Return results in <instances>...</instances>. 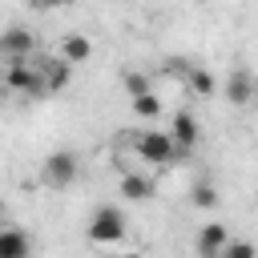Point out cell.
Returning <instances> with one entry per match:
<instances>
[{
    "mask_svg": "<svg viewBox=\"0 0 258 258\" xmlns=\"http://www.w3.org/2000/svg\"><path fill=\"white\" fill-rule=\"evenodd\" d=\"M0 258H32V238L16 226H0Z\"/></svg>",
    "mask_w": 258,
    "mask_h": 258,
    "instance_id": "9c48e42d",
    "label": "cell"
},
{
    "mask_svg": "<svg viewBox=\"0 0 258 258\" xmlns=\"http://www.w3.org/2000/svg\"><path fill=\"white\" fill-rule=\"evenodd\" d=\"M36 4H40V8H64L69 0H36Z\"/></svg>",
    "mask_w": 258,
    "mask_h": 258,
    "instance_id": "ac0fdd59",
    "label": "cell"
},
{
    "mask_svg": "<svg viewBox=\"0 0 258 258\" xmlns=\"http://www.w3.org/2000/svg\"><path fill=\"white\" fill-rule=\"evenodd\" d=\"M133 101V113L141 117V121H153V117H161V97L149 89V93H141V97H129Z\"/></svg>",
    "mask_w": 258,
    "mask_h": 258,
    "instance_id": "4fadbf2b",
    "label": "cell"
},
{
    "mask_svg": "<svg viewBox=\"0 0 258 258\" xmlns=\"http://www.w3.org/2000/svg\"><path fill=\"white\" fill-rule=\"evenodd\" d=\"M189 89L198 93V97H214V89H218V81L206 73V69H189Z\"/></svg>",
    "mask_w": 258,
    "mask_h": 258,
    "instance_id": "9a60e30c",
    "label": "cell"
},
{
    "mask_svg": "<svg viewBox=\"0 0 258 258\" xmlns=\"http://www.w3.org/2000/svg\"><path fill=\"white\" fill-rule=\"evenodd\" d=\"M0 222H4V210H0Z\"/></svg>",
    "mask_w": 258,
    "mask_h": 258,
    "instance_id": "d6986e66",
    "label": "cell"
},
{
    "mask_svg": "<svg viewBox=\"0 0 258 258\" xmlns=\"http://www.w3.org/2000/svg\"><path fill=\"white\" fill-rule=\"evenodd\" d=\"M121 85H125V93H129V97L149 93V77H145L141 69H125V73H121Z\"/></svg>",
    "mask_w": 258,
    "mask_h": 258,
    "instance_id": "5bb4252c",
    "label": "cell"
},
{
    "mask_svg": "<svg viewBox=\"0 0 258 258\" xmlns=\"http://www.w3.org/2000/svg\"><path fill=\"white\" fill-rule=\"evenodd\" d=\"M226 101L230 105H250L254 101V77H250V69H234L226 77Z\"/></svg>",
    "mask_w": 258,
    "mask_h": 258,
    "instance_id": "8fae6325",
    "label": "cell"
},
{
    "mask_svg": "<svg viewBox=\"0 0 258 258\" xmlns=\"http://www.w3.org/2000/svg\"><path fill=\"white\" fill-rule=\"evenodd\" d=\"M121 198L145 202V198H153V181H149L145 173H121Z\"/></svg>",
    "mask_w": 258,
    "mask_h": 258,
    "instance_id": "7c38bea8",
    "label": "cell"
},
{
    "mask_svg": "<svg viewBox=\"0 0 258 258\" xmlns=\"http://www.w3.org/2000/svg\"><path fill=\"white\" fill-rule=\"evenodd\" d=\"M77 173H81V161H77L73 149H56L40 161V177H44L48 189H69L77 181Z\"/></svg>",
    "mask_w": 258,
    "mask_h": 258,
    "instance_id": "6da1fadb",
    "label": "cell"
},
{
    "mask_svg": "<svg viewBox=\"0 0 258 258\" xmlns=\"http://www.w3.org/2000/svg\"><path fill=\"white\" fill-rule=\"evenodd\" d=\"M133 149H137V157L149 161V165H173V161H177V149H173V141H169L165 129H145V133H137V137H133Z\"/></svg>",
    "mask_w": 258,
    "mask_h": 258,
    "instance_id": "7a4b0ae2",
    "label": "cell"
},
{
    "mask_svg": "<svg viewBox=\"0 0 258 258\" xmlns=\"http://www.w3.org/2000/svg\"><path fill=\"white\" fill-rule=\"evenodd\" d=\"M121 238H125V214L117 206H97L93 218H89V242L109 246V242H121Z\"/></svg>",
    "mask_w": 258,
    "mask_h": 258,
    "instance_id": "3957f363",
    "label": "cell"
},
{
    "mask_svg": "<svg viewBox=\"0 0 258 258\" xmlns=\"http://www.w3.org/2000/svg\"><path fill=\"white\" fill-rule=\"evenodd\" d=\"M4 85L12 93H24V97H44V81H40V73H36L32 60H8Z\"/></svg>",
    "mask_w": 258,
    "mask_h": 258,
    "instance_id": "277c9868",
    "label": "cell"
},
{
    "mask_svg": "<svg viewBox=\"0 0 258 258\" xmlns=\"http://www.w3.org/2000/svg\"><path fill=\"white\" fill-rule=\"evenodd\" d=\"M222 258H254V242H246V238H230V242L222 246Z\"/></svg>",
    "mask_w": 258,
    "mask_h": 258,
    "instance_id": "e0dca14e",
    "label": "cell"
},
{
    "mask_svg": "<svg viewBox=\"0 0 258 258\" xmlns=\"http://www.w3.org/2000/svg\"><path fill=\"white\" fill-rule=\"evenodd\" d=\"M189 202H194L198 210H210V206H218V189H214L210 181H198V185L189 189Z\"/></svg>",
    "mask_w": 258,
    "mask_h": 258,
    "instance_id": "2e32d148",
    "label": "cell"
},
{
    "mask_svg": "<svg viewBox=\"0 0 258 258\" xmlns=\"http://www.w3.org/2000/svg\"><path fill=\"white\" fill-rule=\"evenodd\" d=\"M32 52H36V36L24 24H12L0 32V56L4 60H32Z\"/></svg>",
    "mask_w": 258,
    "mask_h": 258,
    "instance_id": "5b68a950",
    "label": "cell"
},
{
    "mask_svg": "<svg viewBox=\"0 0 258 258\" xmlns=\"http://www.w3.org/2000/svg\"><path fill=\"white\" fill-rule=\"evenodd\" d=\"M165 133H169V141H173V149H177V161H181V157H189V153H194V145H198V133H202V129H198V117L181 109V113H173V125H169Z\"/></svg>",
    "mask_w": 258,
    "mask_h": 258,
    "instance_id": "8992f818",
    "label": "cell"
},
{
    "mask_svg": "<svg viewBox=\"0 0 258 258\" xmlns=\"http://www.w3.org/2000/svg\"><path fill=\"white\" fill-rule=\"evenodd\" d=\"M93 56V40L85 32H64L60 36V60L64 64H85Z\"/></svg>",
    "mask_w": 258,
    "mask_h": 258,
    "instance_id": "30bf717a",
    "label": "cell"
},
{
    "mask_svg": "<svg viewBox=\"0 0 258 258\" xmlns=\"http://www.w3.org/2000/svg\"><path fill=\"white\" fill-rule=\"evenodd\" d=\"M230 242V230H226V222H206L202 230H198V254L202 258H218L222 254V246Z\"/></svg>",
    "mask_w": 258,
    "mask_h": 258,
    "instance_id": "ba28073f",
    "label": "cell"
},
{
    "mask_svg": "<svg viewBox=\"0 0 258 258\" xmlns=\"http://www.w3.org/2000/svg\"><path fill=\"white\" fill-rule=\"evenodd\" d=\"M32 64H36V73H40V81H44V93H64V89H69L73 64H64L60 56H36Z\"/></svg>",
    "mask_w": 258,
    "mask_h": 258,
    "instance_id": "52a82bcc",
    "label": "cell"
}]
</instances>
